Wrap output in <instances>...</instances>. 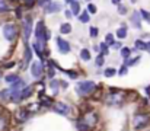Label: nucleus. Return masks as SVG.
<instances>
[{
  "label": "nucleus",
  "mask_w": 150,
  "mask_h": 131,
  "mask_svg": "<svg viewBox=\"0 0 150 131\" xmlns=\"http://www.w3.org/2000/svg\"><path fill=\"white\" fill-rule=\"evenodd\" d=\"M96 89L95 82L92 80H85V82H79L77 86H76V92L82 96H86V95H91L93 90Z\"/></svg>",
  "instance_id": "1"
},
{
  "label": "nucleus",
  "mask_w": 150,
  "mask_h": 131,
  "mask_svg": "<svg viewBox=\"0 0 150 131\" xmlns=\"http://www.w3.org/2000/svg\"><path fill=\"white\" fill-rule=\"evenodd\" d=\"M149 123H150L149 114H136L134 118H133V125H134L136 130H143Z\"/></svg>",
  "instance_id": "2"
},
{
  "label": "nucleus",
  "mask_w": 150,
  "mask_h": 131,
  "mask_svg": "<svg viewBox=\"0 0 150 131\" xmlns=\"http://www.w3.org/2000/svg\"><path fill=\"white\" fill-rule=\"evenodd\" d=\"M3 35L7 41H15L18 37V28L13 23H6L3 26Z\"/></svg>",
  "instance_id": "3"
},
{
  "label": "nucleus",
  "mask_w": 150,
  "mask_h": 131,
  "mask_svg": "<svg viewBox=\"0 0 150 131\" xmlns=\"http://www.w3.org/2000/svg\"><path fill=\"white\" fill-rule=\"evenodd\" d=\"M122 92H120V93H109L108 95V98H106V103L108 105H115V106H120L121 105V102H122V95H121Z\"/></svg>",
  "instance_id": "4"
},
{
  "label": "nucleus",
  "mask_w": 150,
  "mask_h": 131,
  "mask_svg": "<svg viewBox=\"0 0 150 131\" xmlns=\"http://www.w3.org/2000/svg\"><path fill=\"white\" fill-rule=\"evenodd\" d=\"M42 72H44V66L41 63H32L31 64V74L35 77V79H40L42 76Z\"/></svg>",
  "instance_id": "5"
},
{
  "label": "nucleus",
  "mask_w": 150,
  "mask_h": 131,
  "mask_svg": "<svg viewBox=\"0 0 150 131\" xmlns=\"http://www.w3.org/2000/svg\"><path fill=\"white\" fill-rule=\"evenodd\" d=\"M98 120H99V118H98V115H96L95 112H89V114H86V115H85V118H83L82 121H83L89 128H91V127H95V125H96Z\"/></svg>",
  "instance_id": "6"
},
{
  "label": "nucleus",
  "mask_w": 150,
  "mask_h": 131,
  "mask_svg": "<svg viewBox=\"0 0 150 131\" xmlns=\"http://www.w3.org/2000/svg\"><path fill=\"white\" fill-rule=\"evenodd\" d=\"M31 32H32V18L29 16V18H26V21L23 23V38H25L26 42L31 37Z\"/></svg>",
  "instance_id": "7"
},
{
  "label": "nucleus",
  "mask_w": 150,
  "mask_h": 131,
  "mask_svg": "<svg viewBox=\"0 0 150 131\" xmlns=\"http://www.w3.org/2000/svg\"><path fill=\"white\" fill-rule=\"evenodd\" d=\"M54 111L57 112V114H61V115H67L69 112H70V106L67 105V103H63V102H57V103H54Z\"/></svg>",
  "instance_id": "8"
},
{
  "label": "nucleus",
  "mask_w": 150,
  "mask_h": 131,
  "mask_svg": "<svg viewBox=\"0 0 150 131\" xmlns=\"http://www.w3.org/2000/svg\"><path fill=\"white\" fill-rule=\"evenodd\" d=\"M57 47H58V51L61 52V54H67V52H70V44L67 42L66 40H63V38H57Z\"/></svg>",
  "instance_id": "9"
},
{
  "label": "nucleus",
  "mask_w": 150,
  "mask_h": 131,
  "mask_svg": "<svg viewBox=\"0 0 150 131\" xmlns=\"http://www.w3.org/2000/svg\"><path fill=\"white\" fill-rule=\"evenodd\" d=\"M28 118H29V111H28V109L22 108V109H19V111L16 112V120H18L19 123H25Z\"/></svg>",
  "instance_id": "10"
},
{
  "label": "nucleus",
  "mask_w": 150,
  "mask_h": 131,
  "mask_svg": "<svg viewBox=\"0 0 150 131\" xmlns=\"http://www.w3.org/2000/svg\"><path fill=\"white\" fill-rule=\"evenodd\" d=\"M131 23H133V26H134L136 29H140V28H142V16H140L139 12H134V13L131 15Z\"/></svg>",
  "instance_id": "11"
},
{
  "label": "nucleus",
  "mask_w": 150,
  "mask_h": 131,
  "mask_svg": "<svg viewBox=\"0 0 150 131\" xmlns=\"http://www.w3.org/2000/svg\"><path fill=\"white\" fill-rule=\"evenodd\" d=\"M31 58H32V50H31V47L26 44V47H25V55H23V64H22V67H26V66L29 64Z\"/></svg>",
  "instance_id": "12"
},
{
  "label": "nucleus",
  "mask_w": 150,
  "mask_h": 131,
  "mask_svg": "<svg viewBox=\"0 0 150 131\" xmlns=\"http://www.w3.org/2000/svg\"><path fill=\"white\" fill-rule=\"evenodd\" d=\"M61 10V4L60 3H57V1H51L50 4H47L45 6V12L47 13H55V12H60Z\"/></svg>",
  "instance_id": "13"
},
{
  "label": "nucleus",
  "mask_w": 150,
  "mask_h": 131,
  "mask_svg": "<svg viewBox=\"0 0 150 131\" xmlns=\"http://www.w3.org/2000/svg\"><path fill=\"white\" fill-rule=\"evenodd\" d=\"M140 55H136L134 58H124V66H136V64H139L140 63Z\"/></svg>",
  "instance_id": "14"
},
{
  "label": "nucleus",
  "mask_w": 150,
  "mask_h": 131,
  "mask_svg": "<svg viewBox=\"0 0 150 131\" xmlns=\"http://www.w3.org/2000/svg\"><path fill=\"white\" fill-rule=\"evenodd\" d=\"M70 6H71V7H70L71 15H73V16H77V15L80 13V6H79V3H77V1H71Z\"/></svg>",
  "instance_id": "15"
},
{
  "label": "nucleus",
  "mask_w": 150,
  "mask_h": 131,
  "mask_svg": "<svg viewBox=\"0 0 150 131\" xmlns=\"http://www.w3.org/2000/svg\"><path fill=\"white\" fill-rule=\"evenodd\" d=\"M23 87H25V82H23L22 79H18L16 82L12 83V87H10V89H13V90H22Z\"/></svg>",
  "instance_id": "16"
},
{
  "label": "nucleus",
  "mask_w": 150,
  "mask_h": 131,
  "mask_svg": "<svg viewBox=\"0 0 150 131\" xmlns=\"http://www.w3.org/2000/svg\"><path fill=\"white\" fill-rule=\"evenodd\" d=\"M40 99H41V102H42V105H44V106H51V105H52V101H51V98L45 96L42 92H40Z\"/></svg>",
  "instance_id": "17"
},
{
  "label": "nucleus",
  "mask_w": 150,
  "mask_h": 131,
  "mask_svg": "<svg viewBox=\"0 0 150 131\" xmlns=\"http://www.w3.org/2000/svg\"><path fill=\"white\" fill-rule=\"evenodd\" d=\"M60 32H61V35H66V34H70L71 32V25L67 22V23H61V26H60Z\"/></svg>",
  "instance_id": "18"
},
{
  "label": "nucleus",
  "mask_w": 150,
  "mask_h": 131,
  "mask_svg": "<svg viewBox=\"0 0 150 131\" xmlns=\"http://www.w3.org/2000/svg\"><path fill=\"white\" fill-rule=\"evenodd\" d=\"M80 58H82L83 61H89V60H91V51H89L88 48H83V50L80 51Z\"/></svg>",
  "instance_id": "19"
},
{
  "label": "nucleus",
  "mask_w": 150,
  "mask_h": 131,
  "mask_svg": "<svg viewBox=\"0 0 150 131\" xmlns=\"http://www.w3.org/2000/svg\"><path fill=\"white\" fill-rule=\"evenodd\" d=\"M115 34H117V37H118L120 40H122V38H125V37H127V28H125V26H121V28H118V29H117V32H115Z\"/></svg>",
  "instance_id": "20"
},
{
  "label": "nucleus",
  "mask_w": 150,
  "mask_h": 131,
  "mask_svg": "<svg viewBox=\"0 0 150 131\" xmlns=\"http://www.w3.org/2000/svg\"><path fill=\"white\" fill-rule=\"evenodd\" d=\"M79 19H80V22H83V23H89L91 16H89L88 12H82V13H79Z\"/></svg>",
  "instance_id": "21"
},
{
  "label": "nucleus",
  "mask_w": 150,
  "mask_h": 131,
  "mask_svg": "<svg viewBox=\"0 0 150 131\" xmlns=\"http://www.w3.org/2000/svg\"><path fill=\"white\" fill-rule=\"evenodd\" d=\"M22 101L23 99H26V98H29L31 95H32V87L31 86H28V87H25V89H22Z\"/></svg>",
  "instance_id": "22"
},
{
  "label": "nucleus",
  "mask_w": 150,
  "mask_h": 131,
  "mask_svg": "<svg viewBox=\"0 0 150 131\" xmlns=\"http://www.w3.org/2000/svg\"><path fill=\"white\" fill-rule=\"evenodd\" d=\"M95 50H96V51H99V52L102 54V55H105V54L108 52V45H106L105 42H102L100 45H98V47H95Z\"/></svg>",
  "instance_id": "23"
},
{
  "label": "nucleus",
  "mask_w": 150,
  "mask_h": 131,
  "mask_svg": "<svg viewBox=\"0 0 150 131\" xmlns=\"http://www.w3.org/2000/svg\"><path fill=\"white\" fill-rule=\"evenodd\" d=\"M58 85H60V80H51L50 87L51 90L54 92V95H57V92H58Z\"/></svg>",
  "instance_id": "24"
},
{
  "label": "nucleus",
  "mask_w": 150,
  "mask_h": 131,
  "mask_svg": "<svg viewBox=\"0 0 150 131\" xmlns=\"http://www.w3.org/2000/svg\"><path fill=\"white\" fill-rule=\"evenodd\" d=\"M120 51H121V55H122V58H128V57H130V54H131V50H130L128 47L120 48Z\"/></svg>",
  "instance_id": "25"
},
{
  "label": "nucleus",
  "mask_w": 150,
  "mask_h": 131,
  "mask_svg": "<svg viewBox=\"0 0 150 131\" xmlns=\"http://www.w3.org/2000/svg\"><path fill=\"white\" fill-rule=\"evenodd\" d=\"M103 74H105V77H112V76H115V74H117V70H115V69H112V67H108V69L103 72Z\"/></svg>",
  "instance_id": "26"
},
{
  "label": "nucleus",
  "mask_w": 150,
  "mask_h": 131,
  "mask_svg": "<svg viewBox=\"0 0 150 131\" xmlns=\"http://www.w3.org/2000/svg\"><path fill=\"white\" fill-rule=\"evenodd\" d=\"M18 79H19V76H18V74H7V76L4 77V80H6L7 83H10V85H12L13 82H16Z\"/></svg>",
  "instance_id": "27"
},
{
  "label": "nucleus",
  "mask_w": 150,
  "mask_h": 131,
  "mask_svg": "<svg viewBox=\"0 0 150 131\" xmlns=\"http://www.w3.org/2000/svg\"><path fill=\"white\" fill-rule=\"evenodd\" d=\"M134 47H136L137 50H146V42H144V41H142V40H136Z\"/></svg>",
  "instance_id": "28"
},
{
  "label": "nucleus",
  "mask_w": 150,
  "mask_h": 131,
  "mask_svg": "<svg viewBox=\"0 0 150 131\" xmlns=\"http://www.w3.org/2000/svg\"><path fill=\"white\" fill-rule=\"evenodd\" d=\"M77 130L79 131H89V127L80 120V121H77Z\"/></svg>",
  "instance_id": "29"
},
{
  "label": "nucleus",
  "mask_w": 150,
  "mask_h": 131,
  "mask_svg": "<svg viewBox=\"0 0 150 131\" xmlns=\"http://www.w3.org/2000/svg\"><path fill=\"white\" fill-rule=\"evenodd\" d=\"M7 10H9L7 3H6L4 0H0V13H4V12H7Z\"/></svg>",
  "instance_id": "30"
},
{
  "label": "nucleus",
  "mask_w": 150,
  "mask_h": 131,
  "mask_svg": "<svg viewBox=\"0 0 150 131\" xmlns=\"http://www.w3.org/2000/svg\"><path fill=\"white\" fill-rule=\"evenodd\" d=\"M139 13H140V16H142L143 19H146V21H149V22H150V12L144 10V9H142V10H140Z\"/></svg>",
  "instance_id": "31"
},
{
  "label": "nucleus",
  "mask_w": 150,
  "mask_h": 131,
  "mask_svg": "<svg viewBox=\"0 0 150 131\" xmlns=\"http://www.w3.org/2000/svg\"><path fill=\"white\" fill-rule=\"evenodd\" d=\"M86 12H88L89 15H95V13H96V6H95V4H92V3H89V4H88V10H86Z\"/></svg>",
  "instance_id": "32"
},
{
  "label": "nucleus",
  "mask_w": 150,
  "mask_h": 131,
  "mask_svg": "<svg viewBox=\"0 0 150 131\" xmlns=\"http://www.w3.org/2000/svg\"><path fill=\"white\" fill-rule=\"evenodd\" d=\"M95 63H96V66H98V67L103 66V63H105V58H103V55H102V54H99V55L96 57V61H95Z\"/></svg>",
  "instance_id": "33"
},
{
  "label": "nucleus",
  "mask_w": 150,
  "mask_h": 131,
  "mask_svg": "<svg viewBox=\"0 0 150 131\" xmlns=\"http://www.w3.org/2000/svg\"><path fill=\"white\" fill-rule=\"evenodd\" d=\"M112 42H114V35H112V34H108V35L105 37V44H106V45H112Z\"/></svg>",
  "instance_id": "34"
},
{
  "label": "nucleus",
  "mask_w": 150,
  "mask_h": 131,
  "mask_svg": "<svg viewBox=\"0 0 150 131\" xmlns=\"http://www.w3.org/2000/svg\"><path fill=\"white\" fill-rule=\"evenodd\" d=\"M91 37H92V38H96V37H98V28L91 26Z\"/></svg>",
  "instance_id": "35"
},
{
  "label": "nucleus",
  "mask_w": 150,
  "mask_h": 131,
  "mask_svg": "<svg viewBox=\"0 0 150 131\" xmlns=\"http://www.w3.org/2000/svg\"><path fill=\"white\" fill-rule=\"evenodd\" d=\"M127 72H128V70H127V66L122 64L121 69H120V72H118V74H120V76H124V74H127Z\"/></svg>",
  "instance_id": "36"
},
{
  "label": "nucleus",
  "mask_w": 150,
  "mask_h": 131,
  "mask_svg": "<svg viewBox=\"0 0 150 131\" xmlns=\"http://www.w3.org/2000/svg\"><path fill=\"white\" fill-rule=\"evenodd\" d=\"M118 13H120V15H125V13H127V7L120 4V6H118Z\"/></svg>",
  "instance_id": "37"
},
{
  "label": "nucleus",
  "mask_w": 150,
  "mask_h": 131,
  "mask_svg": "<svg viewBox=\"0 0 150 131\" xmlns=\"http://www.w3.org/2000/svg\"><path fill=\"white\" fill-rule=\"evenodd\" d=\"M51 0H38V4L40 6H47V4H50Z\"/></svg>",
  "instance_id": "38"
},
{
  "label": "nucleus",
  "mask_w": 150,
  "mask_h": 131,
  "mask_svg": "<svg viewBox=\"0 0 150 131\" xmlns=\"http://www.w3.org/2000/svg\"><path fill=\"white\" fill-rule=\"evenodd\" d=\"M16 16L21 19L22 18V7H16Z\"/></svg>",
  "instance_id": "39"
},
{
  "label": "nucleus",
  "mask_w": 150,
  "mask_h": 131,
  "mask_svg": "<svg viewBox=\"0 0 150 131\" xmlns=\"http://www.w3.org/2000/svg\"><path fill=\"white\" fill-rule=\"evenodd\" d=\"M111 47H112L114 50H120V48H121V44H120V42H115V41H114V42H112V45H111Z\"/></svg>",
  "instance_id": "40"
},
{
  "label": "nucleus",
  "mask_w": 150,
  "mask_h": 131,
  "mask_svg": "<svg viewBox=\"0 0 150 131\" xmlns=\"http://www.w3.org/2000/svg\"><path fill=\"white\" fill-rule=\"evenodd\" d=\"M22 1L25 3V6H32L35 3V0H22Z\"/></svg>",
  "instance_id": "41"
},
{
  "label": "nucleus",
  "mask_w": 150,
  "mask_h": 131,
  "mask_svg": "<svg viewBox=\"0 0 150 131\" xmlns=\"http://www.w3.org/2000/svg\"><path fill=\"white\" fill-rule=\"evenodd\" d=\"M64 13H66V16H67V18H71V16H73V15H71V12H70V10H66V12H64Z\"/></svg>",
  "instance_id": "42"
},
{
  "label": "nucleus",
  "mask_w": 150,
  "mask_h": 131,
  "mask_svg": "<svg viewBox=\"0 0 150 131\" xmlns=\"http://www.w3.org/2000/svg\"><path fill=\"white\" fill-rule=\"evenodd\" d=\"M146 51L150 52V42H146Z\"/></svg>",
  "instance_id": "43"
},
{
  "label": "nucleus",
  "mask_w": 150,
  "mask_h": 131,
  "mask_svg": "<svg viewBox=\"0 0 150 131\" xmlns=\"http://www.w3.org/2000/svg\"><path fill=\"white\" fill-rule=\"evenodd\" d=\"M111 1H112V4H120L121 0H111Z\"/></svg>",
  "instance_id": "44"
},
{
  "label": "nucleus",
  "mask_w": 150,
  "mask_h": 131,
  "mask_svg": "<svg viewBox=\"0 0 150 131\" xmlns=\"http://www.w3.org/2000/svg\"><path fill=\"white\" fill-rule=\"evenodd\" d=\"M61 86H64V87H67L69 85H67V82H61Z\"/></svg>",
  "instance_id": "45"
},
{
  "label": "nucleus",
  "mask_w": 150,
  "mask_h": 131,
  "mask_svg": "<svg viewBox=\"0 0 150 131\" xmlns=\"http://www.w3.org/2000/svg\"><path fill=\"white\" fill-rule=\"evenodd\" d=\"M67 3H71V1H76V0H66Z\"/></svg>",
  "instance_id": "46"
},
{
  "label": "nucleus",
  "mask_w": 150,
  "mask_h": 131,
  "mask_svg": "<svg viewBox=\"0 0 150 131\" xmlns=\"http://www.w3.org/2000/svg\"><path fill=\"white\" fill-rule=\"evenodd\" d=\"M130 1H131V3H136V1H137V0H130Z\"/></svg>",
  "instance_id": "47"
},
{
  "label": "nucleus",
  "mask_w": 150,
  "mask_h": 131,
  "mask_svg": "<svg viewBox=\"0 0 150 131\" xmlns=\"http://www.w3.org/2000/svg\"><path fill=\"white\" fill-rule=\"evenodd\" d=\"M12 1H18V0H12Z\"/></svg>",
  "instance_id": "48"
},
{
  "label": "nucleus",
  "mask_w": 150,
  "mask_h": 131,
  "mask_svg": "<svg viewBox=\"0 0 150 131\" xmlns=\"http://www.w3.org/2000/svg\"><path fill=\"white\" fill-rule=\"evenodd\" d=\"M86 1H89V0H86Z\"/></svg>",
  "instance_id": "49"
}]
</instances>
